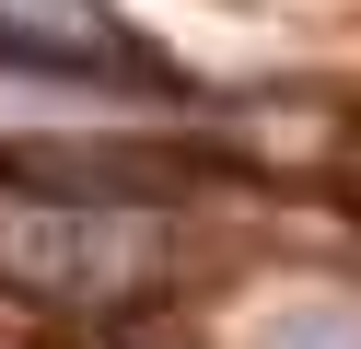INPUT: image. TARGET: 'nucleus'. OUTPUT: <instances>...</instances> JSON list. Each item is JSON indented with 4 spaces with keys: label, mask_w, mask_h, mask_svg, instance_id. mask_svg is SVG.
<instances>
[{
    "label": "nucleus",
    "mask_w": 361,
    "mask_h": 349,
    "mask_svg": "<svg viewBox=\"0 0 361 349\" xmlns=\"http://www.w3.org/2000/svg\"><path fill=\"white\" fill-rule=\"evenodd\" d=\"M0 279L35 302H71V314H105L140 279H164V221L59 198L47 175H0Z\"/></svg>",
    "instance_id": "nucleus-1"
},
{
    "label": "nucleus",
    "mask_w": 361,
    "mask_h": 349,
    "mask_svg": "<svg viewBox=\"0 0 361 349\" xmlns=\"http://www.w3.org/2000/svg\"><path fill=\"white\" fill-rule=\"evenodd\" d=\"M0 70H82V82H117L140 70L128 23L105 0H0Z\"/></svg>",
    "instance_id": "nucleus-2"
},
{
    "label": "nucleus",
    "mask_w": 361,
    "mask_h": 349,
    "mask_svg": "<svg viewBox=\"0 0 361 349\" xmlns=\"http://www.w3.org/2000/svg\"><path fill=\"white\" fill-rule=\"evenodd\" d=\"M268 349H361V326H338V314H303V326H280Z\"/></svg>",
    "instance_id": "nucleus-3"
}]
</instances>
